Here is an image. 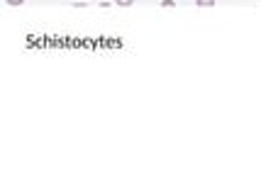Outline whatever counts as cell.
Listing matches in <instances>:
<instances>
[{"instance_id": "obj_3", "label": "cell", "mask_w": 261, "mask_h": 195, "mask_svg": "<svg viewBox=\"0 0 261 195\" xmlns=\"http://www.w3.org/2000/svg\"><path fill=\"white\" fill-rule=\"evenodd\" d=\"M5 2H8V5H13V8H18V5H22L25 0H5Z\"/></svg>"}, {"instance_id": "obj_1", "label": "cell", "mask_w": 261, "mask_h": 195, "mask_svg": "<svg viewBox=\"0 0 261 195\" xmlns=\"http://www.w3.org/2000/svg\"><path fill=\"white\" fill-rule=\"evenodd\" d=\"M195 5H200V8H212L215 0H195Z\"/></svg>"}, {"instance_id": "obj_4", "label": "cell", "mask_w": 261, "mask_h": 195, "mask_svg": "<svg viewBox=\"0 0 261 195\" xmlns=\"http://www.w3.org/2000/svg\"><path fill=\"white\" fill-rule=\"evenodd\" d=\"M161 5L164 8H173V0H161Z\"/></svg>"}, {"instance_id": "obj_2", "label": "cell", "mask_w": 261, "mask_h": 195, "mask_svg": "<svg viewBox=\"0 0 261 195\" xmlns=\"http://www.w3.org/2000/svg\"><path fill=\"white\" fill-rule=\"evenodd\" d=\"M115 2H117V5H122V8H130L134 0H115Z\"/></svg>"}]
</instances>
